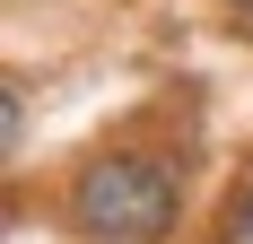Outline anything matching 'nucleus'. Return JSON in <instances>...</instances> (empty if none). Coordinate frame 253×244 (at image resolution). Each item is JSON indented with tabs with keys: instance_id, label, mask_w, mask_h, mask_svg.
<instances>
[{
	"instance_id": "obj_1",
	"label": "nucleus",
	"mask_w": 253,
	"mask_h": 244,
	"mask_svg": "<svg viewBox=\"0 0 253 244\" xmlns=\"http://www.w3.org/2000/svg\"><path fill=\"white\" fill-rule=\"evenodd\" d=\"M61 218L87 244H166L183 218V174L149 148H96L61 183Z\"/></svg>"
},
{
	"instance_id": "obj_2",
	"label": "nucleus",
	"mask_w": 253,
	"mask_h": 244,
	"mask_svg": "<svg viewBox=\"0 0 253 244\" xmlns=\"http://www.w3.org/2000/svg\"><path fill=\"white\" fill-rule=\"evenodd\" d=\"M227 236H236V244H253V183L227 201Z\"/></svg>"
},
{
	"instance_id": "obj_3",
	"label": "nucleus",
	"mask_w": 253,
	"mask_h": 244,
	"mask_svg": "<svg viewBox=\"0 0 253 244\" xmlns=\"http://www.w3.org/2000/svg\"><path fill=\"white\" fill-rule=\"evenodd\" d=\"M227 9H236V18H253V0H227Z\"/></svg>"
}]
</instances>
